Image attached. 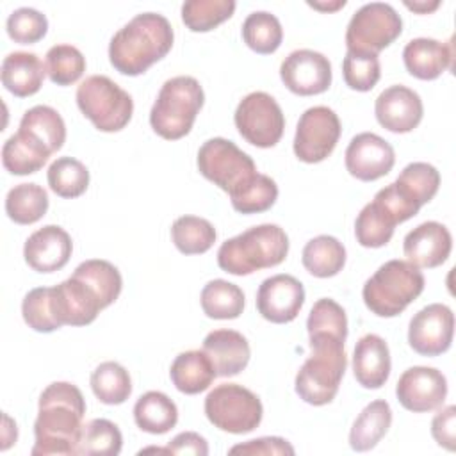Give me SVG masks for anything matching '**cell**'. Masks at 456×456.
Returning <instances> with one entry per match:
<instances>
[{
  "label": "cell",
  "mask_w": 456,
  "mask_h": 456,
  "mask_svg": "<svg viewBox=\"0 0 456 456\" xmlns=\"http://www.w3.org/2000/svg\"><path fill=\"white\" fill-rule=\"evenodd\" d=\"M196 164L200 173L228 192V196L256 175L253 159L233 141L224 137H212L205 141L198 150Z\"/></svg>",
  "instance_id": "cell-9"
},
{
  "label": "cell",
  "mask_w": 456,
  "mask_h": 456,
  "mask_svg": "<svg viewBox=\"0 0 456 456\" xmlns=\"http://www.w3.org/2000/svg\"><path fill=\"white\" fill-rule=\"evenodd\" d=\"M403 32V20L397 11L385 2L362 5L349 20L346 30L347 52L378 55L390 46Z\"/></svg>",
  "instance_id": "cell-10"
},
{
  "label": "cell",
  "mask_w": 456,
  "mask_h": 456,
  "mask_svg": "<svg viewBox=\"0 0 456 456\" xmlns=\"http://www.w3.org/2000/svg\"><path fill=\"white\" fill-rule=\"evenodd\" d=\"M18 130L41 144L50 155L59 151L66 141L64 119L50 105H34L25 110Z\"/></svg>",
  "instance_id": "cell-27"
},
{
  "label": "cell",
  "mask_w": 456,
  "mask_h": 456,
  "mask_svg": "<svg viewBox=\"0 0 456 456\" xmlns=\"http://www.w3.org/2000/svg\"><path fill=\"white\" fill-rule=\"evenodd\" d=\"M452 249V237L445 224L426 221L410 230L403 240V251L410 264L424 269L442 265Z\"/></svg>",
  "instance_id": "cell-20"
},
{
  "label": "cell",
  "mask_w": 456,
  "mask_h": 456,
  "mask_svg": "<svg viewBox=\"0 0 456 456\" xmlns=\"http://www.w3.org/2000/svg\"><path fill=\"white\" fill-rule=\"evenodd\" d=\"M392 424V408L385 399L369 403L354 419L349 431V445L356 452L370 451L387 435Z\"/></svg>",
  "instance_id": "cell-28"
},
{
  "label": "cell",
  "mask_w": 456,
  "mask_h": 456,
  "mask_svg": "<svg viewBox=\"0 0 456 456\" xmlns=\"http://www.w3.org/2000/svg\"><path fill=\"white\" fill-rule=\"evenodd\" d=\"M242 39L253 52L267 55L280 48L283 28L274 14L267 11H253L242 23Z\"/></svg>",
  "instance_id": "cell-37"
},
{
  "label": "cell",
  "mask_w": 456,
  "mask_h": 456,
  "mask_svg": "<svg viewBox=\"0 0 456 456\" xmlns=\"http://www.w3.org/2000/svg\"><path fill=\"white\" fill-rule=\"evenodd\" d=\"M278 198L276 182L262 173H256L248 183L230 194L232 207L240 214H260L269 210Z\"/></svg>",
  "instance_id": "cell-44"
},
{
  "label": "cell",
  "mask_w": 456,
  "mask_h": 456,
  "mask_svg": "<svg viewBox=\"0 0 456 456\" xmlns=\"http://www.w3.org/2000/svg\"><path fill=\"white\" fill-rule=\"evenodd\" d=\"M77 105L100 132L123 130L134 114L132 96L105 75H91L80 82Z\"/></svg>",
  "instance_id": "cell-7"
},
{
  "label": "cell",
  "mask_w": 456,
  "mask_h": 456,
  "mask_svg": "<svg viewBox=\"0 0 456 456\" xmlns=\"http://www.w3.org/2000/svg\"><path fill=\"white\" fill-rule=\"evenodd\" d=\"M71 251L73 242L69 233L57 224H46L36 230L23 246L25 262L37 273L62 269L69 262Z\"/></svg>",
  "instance_id": "cell-21"
},
{
  "label": "cell",
  "mask_w": 456,
  "mask_h": 456,
  "mask_svg": "<svg viewBox=\"0 0 456 456\" xmlns=\"http://www.w3.org/2000/svg\"><path fill=\"white\" fill-rule=\"evenodd\" d=\"M310 356L299 367L296 394L308 404L322 406L335 399L347 367L344 342L328 337H308Z\"/></svg>",
  "instance_id": "cell-4"
},
{
  "label": "cell",
  "mask_w": 456,
  "mask_h": 456,
  "mask_svg": "<svg viewBox=\"0 0 456 456\" xmlns=\"http://www.w3.org/2000/svg\"><path fill=\"white\" fill-rule=\"evenodd\" d=\"M378 123L394 134H406L419 126L424 114L420 96L406 86H390L379 93L374 103Z\"/></svg>",
  "instance_id": "cell-19"
},
{
  "label": "cell",
  "mask_w": 456,
  "mask_h": 456,
  "mask_svg": "<svg viewBox=\"0 0 456 456\" xmlns=\"http://www.w3.org/2000/svg\"><path fill=\"white\" fill-rule=\"evenodd\" d=\"M50 189L61 198H78L89 185L87 167L73 157L55 159L46 173Z\"/></svg>",
  "instance_id": "cell-40"
},
{
  "label": "cell",
  "mask_w": 456,
  "mask_h": 456,
  "mask_svg": "<svg viewBox=\"0 0 456 456\" xmlns=\"http://www.w3.org/2000/svg\"><path fill=\"white\" fill-rule=\"evenodd\" d=\"M394 219L376 203H367L354 221V235L363 248L387 246L394 235Z\"/></svg>",
  "instance_id": "cell-39"
},
{
  "label": "cell",
  "mask_w": 456,
  "mask_h": 456,
  "mask_svg": "<svg viewBox=\"0 0 456 456\" xmlns=\"http://www.w3.org/2000/svg\"><path fill=\"white\" fill-rule=\"evenodd\" d=\"M175 41L169 20L159 12L135 14L109 43V61L116 71L128 77L144 73L164 59Z\"/></svg>",
  "instance_id": "cell-2"
},
{
  "label": "cell",
  "mask_w": 456,
  "mask_h": 456,
  "mask_svg": "<svg viewBox=\"0 0 456 456\" xmlns=\"http://www.w3.org/2000/svg\"><path fill=\"white\" fill-rule=\"evenodd\" d=\"M342 126L337 112L326 105L306 109L296 125L294 153L301 162L317 164L328 159L340 137Z\"/></svg>",
  "instance_id": "cell-12"
},
{
  "label": "cell",
  "mask_w": 456,
  "mask_h": 456,
  "mask_svg": "<svg viewBox=\"0 0 456 456\" xmlns=\"http://www.w3.org/2000/svg\"><path fill=\"white\" fill-rule=\"evenodd\" d=\"M216 228L210 221L198 216H180L171 226V239L183 255L207 253L216 242Z\"/></svg>",
  "instance_id": "cell-34"
},
{
  "label": "cell",
  "mask_w": 456,
  "mask_h": 456,
  "mask_svg": "<svg viewBox=\"0 0 456 456\" xmlns=\"http://www.w3.org/2000/svg\"><path fill=\"white\" fill-rule=\"evenodd\" d=\"M372 201H376L394 219L395 224L411 219L420 210V207L413 203L395 183L379 189Z\"/></svg>",
  "instance_id": "cell-49"
},
{
  "label": "cell",
  "mask_w": 456,
  "mask_h": 456,
  "mask_svg": "<svg viewBox=\"0 0 456 456\" xmlns=\"http://www.w3.org/2000/svg\"><path fill=\"white\" fill-rule=\"evenodd\" d=\"M205 415L217 429L244 435L260 426L264 408L256 394L237 383H221L205 397Z\"/></svg>",
  "instance_id": "cell-8"
},
{
  "label": "cell",
  "mask_w": 456,
  "mask_h": 456,
  "mask_svg": "<svg viewBox=\"0 0 456 456\" xmlns=\"http://www.w3.org/2000/svg\"><path fill=\"white\" fill-rule=\"evenodd\" d=\"M419 207L429 203L440 187V173L428 162L408 164L394 182Z\"/></svg>",
  "instance_id": "cell-42"
},
{
  "label": "cell",
  "mask_w": 456,
  "mask_h": 456,
  "mask_svg": "<svg viewBox=\"0 0 456 456\" xmlns=\"http://www.w3.org/2000/svg\"><path fill=\"white\" fill-rule=\"evenodd\" d=\"M395 395L401 406L408 411H433L440 408L447 397V379L435 367L415 365L399 376Z\"/></svg>",
  "instance_id": "cell-15"
},
{
  "label": "cell",
  "mask_w": 456,
  "mask_h": 456,
  "mask_svg": "<svg viewBox=\"0 0 456 456\" xmlns=\"http://www.w3.org/2000/svg\"><path fill=\"white\" fill-rule=\"evenodd\" d=\"M45 68L48 78L57 86L75 84L86 71V57L77 46L53 45L46 52Z\"/></svg>",
  "instance_id": "cell-45"
},
{
  "label": "cell",
  "mask_w": 456,
  "mask_h": 456,
  "mask_svg": "<svg viewBox=\"0 0 456 456\" xmlns=\"http://www.w3.org/2000/svg\"><path fill=\"white\" fill-rule=\"evenodd\" d=\"M454 46L433 37H415L406 43L403 61L408 73L419 80H435L452 68Z\"/></svg>",
  "instance_id": "cell-22"
},
{
  "label": "cell",
  "mask_w": 456,
  "mask_h": 456,
  "mask_svg": "<svg viewBox=\"0 0 456 456\" xmlns=\"http://www.w3.org/2000/svg\"><path fill=\"white\" fill-rule=\"evenodd\" d=\"M9 37L20 45H34L46 36L48 20L43 12L32 7H20L12 11L5 21Z\"/></svg>",
  "instance_id": "cell-48"
},
{
  "label": "cell",
  "mask_w": 456,
  "mask_h": 456,
  "mask_svg": "<svg viewBox=\"0 0 456 456\" xmlns=\"http://www.w3.org/2000/svg\"><path fill=\"white\" fill-rule=\"evenodd\" d=\"M91 388L100 403L123 404L132 394V379L118 362H103L91 374Z\"/></svg>",
  "instance_id": "cell-36"
},
{
  "label": "cell",
  "mask_w": 456,
  "mask_h": 456,
  "mask_svg": "<svg viewBox=\"0 0 456 456\" xmlns=\"http://www.w3.org/2000/svg\"><path fill=\"white\" fill-rule=\"evenodd\" d=\"M203 314L210 319H237L244 310V292L226 280H210L200 296Z\"/></svg>",
  "instance_id": "cell-32"
},
{
  "label": "cell",
  "mask_w": 456,
  "mask_h": 456,
  "mask_svg": "<svg viewBox=\"0 0 456 456\" xmlns=\"http://www.w3.org/2000/svg\"><path fill=\"white\" fill-rule=\"evenodd\" d=\"M454 422H456V406H452V404L440 410L431 420V435H433L435 442L447 451H454V447H456Z\"/></svg>",
  "instance_id": "cell-51"
},
{
  "label": "cell",
  "mask_w": 456,
  "mask_h": 456,
  "mask_svg": "<svg viewBox=\"0 0 456 456\" xmlns=\"http://www.w3.org/2000/svg\"><path fill=\"white\" fill-rule=\"evenodd\" d=\"M308 337H328L346 342L347 317L346 310L331 297H321L314 303L306 319Z\"/></svg>",
  "instance_id": "cell-43"
},
{
  "label": "cell",
  "mask_w": 456,
  "mask_h": 456,
  "mask_svg": "<svg viewBox=\"0 0 456 456\" xmlns=\"http://www.w3.org/2000/svg\"><path fill=\"white\" fill-rule=\"evenodd\" d=\"M203 103L205 93L194 77H173L162 84L157 94L150 110V125L162 139H182L191 132Z\"/></svg>",
  "instance_id": "cell-6"
},
{
  "label": "cell",
  "mask_w": 456,
  "mask_h": 456,
  "mask_svg": "<svg viewBox=\"0 0 456 456\" xmlns=\"http://www.w3.org/2000/svg\"><path fill=\"white\" fill-rule=\"evenodd\" d=\"M239 134L256 148H273L285 130V116L280 103L264 91L246 94L233 114Z\"/></svg>",
  "instance_id": "cell-11"
},
{
  "label": "cell",
  "mask_w": 456,
  "mask_h": 456,
  "mask_svg": "<svg viewBox=\"0 0 456 456\" xmlns=\"http://www.w3.org/2000/svg\"><path fill=\"white\" fill-rule=\"evenodd\" d=\"M123 435L119 428L107 419H93L82 428L77 454L116 456L121 452Z\"/></svg>",
  "instance_id": "cell-38"
},
{
  "label": "cell",
  "mask_w": 456,
  "mask_h": 456,
  "mask_svg": "<svg viewBox=\"0 0 456 456\" xmlns=\"http://www.w3.org/2000/svg\"><path fill=\"white\" fill-rule=\"evenodd\" d=\"M203 351L217 376H237L249 363L251 349L246 337L235 330H214L203 338Z\"/></svg>",
  "instance_id": "cell-24"
},
{
  "label": "cell",
  "mask_w": 456,
  "mask_h": 456,
  "mask_svg": "<svg viewBox=\"0 0 456 456\" xmlns=\"http://www.w3.org/2000/svg\"><path fill=\"white\" fill-rule=\"evenodd\" d=\"M73 276L84 280L100 297L103 308L110 306L121 294L123 278L118 267L107 260L91 258L77 265Z\"/></svg>",
  "instance_id": "cell-35"
},
{
  "label": "cell",
  "mask_w": 456,
  "mask_h": 456,
  "mask_svg": "<svg viewBox=\"0 0 456 456\" xmlns=\"http://www.w3.org/2000/svg\"><path fill=\"white\" fill-rule=\"evenodd\" d=\"M289 253V237L278 224H258L224 240L217 249V265L233 276L280 265Z\"/></svg>",
  "instance_id": "cell-3"
},
{
  "label": "cell",
  "mask_w": 456,
  "mask_h": 456,
  "mask_svg": "<svg viewBox=\"0 0 456 456\" xmlns=\"http://www.w3.org/2000/svg\"><path fill=\"white\" fill-rule=\"evenodd\" d=\"M346 169L362 182H374L388 175L395 164V151L388 141L372 132L351 139L344 155Z\"/></svg>",
  "instance_id": "cell-17"
},
{
  "label": "cell",
  "mask_w": 456,
  "mask_h": 456,
  "mask_svg": "<svg viewBox=\"0 0 456 456\" xmlns=\"http://www.w3.org/2000/svg\"><path fill=\"white\" fill-rule=\"evenodd\" d=\"M422 271L408 260H388L363 283L365 306L378 317H395L424 290Z\"/></svg>",
  "instance_id": "cell-5"
},
{
  "label": "cell",
  "mask_w": 456,
  "mask_h": 456,
  "mask_svg": "<svg viewBox=\"0 0 456 456\" xmlns=\"http://www.w3.org/2000/svg\"><path fill=\"white\" fill-rule=\"evenodd\" d=\"M21 315L28 328L39 333H52L61 328L57 321L52 287H36L28 290L21 301Z\"/></svg>",
  "instance_id": "cell-46"
},
{
  "label": "cell",
  "mask_w": 456,
  "mask_h": 456,
  "mask_svg": "<svg viewBox=\"0 0 456 456\" xmlns=\"http://www.w3.org/2000/svg\"><path fill=\"white\" fill-rule=\"evenodd\" d=\"M45 75L46 68L34 52H11L2 61V84L18 98L36 94Z\"/></svg>",
  "instance_id": "cell-25"
},
{
  "label": "cell",
  "mask_w": 456,
  "mask_h": 456,
  "mask_svg": "<svg viewBox=\"0 0 456 456\" xmlns=\"http://www.w3.org/2000/svg\"><path fill=\"white\" fill-rule=\"evenodd\" d=\"M454 335V314L447 305L431 303L420 308L410 321L408 344L422 356H438L451 347Z\"/></svg>",
  "instance_id": "cell-13"
},
{
  "label": "cell",
  "mask_w": 456,
  "mask_h": 456,
  "mask_svg": "<svg viewBox=\"0 0 456 456\" xmlns=\"http://www.w3.org/2000/svg\"><path fill=\"white\" fill-rule=\"evenodd\" d=\"M342 75L347 87L360 93L370 91L381 77L379 59L372 53L347 52L342 61Z\"/></svg>",
  "instance_id": "cell-47"
},
{
  "label": "cell",
  "mask_w": 456,
  "mask_h": 456,
  "mask_svg": "<svg viewBox=\"0 0 456 456\" xmlns=\"http://www.w3.org/2000/svg\"><path fill=\"white\" fill-rule=\"evenodd\" d=\"M404 5L408 7V9H411V11H415V12H419V14H428V12H431V11H435L438 5H440V2L438 0H435V2H404Z\"/></svg>",
  "instance_id": "cell-54"
},
{
  "label": "cell",
  "mask_w": 456,
  "mask_h": 456,
  "mask_svg": "<svg viewBox=\"0 0 456 456\" xmlns=\"http://www.w3.org/2000/svg\"><path fill=\"white\" fill-rule=\"evenodd\" d=\"M52 299L61 326L91 324L103 310L98 294L84 280L73 274L59 285L52 287Z\"/></svg>",
  "instance_id": "cell-18"
},
{
  "label": "cell",
  "mask_w": 456,
  "mask_h": 456,
  "mask_svg": "<svg viewBox=\"0 0 456 456\" xmlns=\"http://www.w3.org/2000/svg\"><path fill=\"white\" fill-rule=\"evenodd\" d=\"M84 413L86 399L77 385L68 381L50 383L39 395V410L34 422L36 444L30 454H77Z\"/></svg>",
  "instance_id": "cell-1"
},
{
  "label": "cell",
  "mask_w": 456,
  "mask_h": 456,
  "mask_svg": "<svg viewBox=\"0 0 456 456\" xmlns=\"http://www.w3.org/2000/svg\"><path fill=\"white\" fill-rule=\"evenodd\" d=\"M310 7L314 9H319V11H335L338 7H344L346 5V0H338V2H333V4H319V2H308Z\"/></svg>",
  "instance_id": "cell-55"
},
{
  "label": "cell",
  "mask_w": 456,
  "mask_h": 456,
  "mask_svg": "<svg viewBox=\"0 0 456 456\" xmlns=\"http://www.w3.org/2000/svg\"><path fill=\"white\" fill-rule=\"evenodd\" d=\"M280 77L285 87L297 96L321 94L331 86V62L321 52L308 48L294 50L283 59Z\"/></svg>",
  "instance_id": "cell-14"
},
{
  "label": "cell",
  "mask_w": 456,
  "mask_h": 456,
  "mask_svg": "<svg viewBox=\"0 0 456 456\" xmlns=\"http://www.w3.org/2000/svg\"><path fill=\"white\" fill-rule=\"evenodd\" d=\"M48 210V194L37 183H18L5 196V212L18 224L37 223Z\"/></svg>",
  "instance_id": "cell-33"
},
{
  "label": "cell",
  "mask_w": 456,
  "mask_h": 456,
  "mask_svg": "<svg viewBox=\"0 0 456 456\" xmlns=\"http://www.w3.org/2000/svg\"><path fill=\"white\" fill-rule=\"evenodd\" d=\"M134 420L139 429L150 435H164L176 426L178 408L166 394L150 390L137 399L134 406Z\"/></svg>",
  "instance_id": "cell-29"
},
{
  "label": "cell",
  "mask_w": 456,
  "mask_h": 456,
  "mask_svg": "<svg viewBox=\"0 0 456 456\" xmlns=\"http://www.w3.org/2000/svg\"><path fill=\"white\" fill-rule=\"evenodd\" d=\"M390 349L376 333L363 335L353 351V372L363 388H381L390 376Z\"/></svg>",
  "instance_id": "cell-23"
},
{
  "label": "cell",
  "mask_w": 456,
  "mask_h": 456,
  "mask_svg": "<svg viewBox=\"0 0 456 456\" xmlns=\"http://www.w3.org/2000/svg\"><path fill=\"white\" fill-rule=\"evenodd\" d=\"M16 438H18L16 422L7 413H4V431H2V445H0V449L7 451L12 444H16Z\"/></svg>",
  "instance_id": "cell-53"
},
{
  "label": "cell",
  "mask_w": 456,
  "mask_h": 456,
  "mask_svg": "<svg viewBox=\"0 0 456 456\" xmlns=\"http://www.w3.org/2000/svg\"><path fill=\"white\" fill-rule=\"evenodd\" d=\"M167 454H196V456H207L208 454V444L207 440L194 433V431H183L178 433L167 445Z\"/></svg>",
  "instance_id": "cell-52"
},
{
  "label": "cell",
  "mask_w": 456,
  "mask_h": 456,
  "mask_svg": "<svg viewBox=\"0 0 456 456\" xmlns=\"http://www.w3.org/2000/svg\"><path fill=\"white\" fill-rule=\"evenodd\" d=\"M216 376L217 372L214 369V363L203 349H191L180 353L173 360L169 369V378L175 388L187 395H194L207 390L216 379Z\"/></svg>",
  "instance_id": "cell-26"
},
{
  "label": "cell",
  "mask_w": 456,
  "mask_h": 456,
  "mask_svg": "<svg viewBox=\"0 0 456 456\" xmlns=\"http://www.w3.org/2000/svg\"><path fill=\"white\" fill-rule=\"evenodd\" d=\"M305 305L303 283L292 274L265 278L256 290L258 314L274 324L292 322Z\"/></svg>",
  "instance_id": "cell-16"
},
{
  "label": "cell",
  "mask_w": 456,
  "mask_h": 456,
  "mask_svg": "<svg viewBox=\"0 0 456 456\" xmlns=\"http://www.w3.org/2000/svg\"><path fill=\"white\" fill-rule=\"evenodd\" d=\"M230 454H249V456H271V454H294V447L281 436H262L255 440H248L244 444L233 445Z\"/></svg>",
  "instance_id": "cell-50"
},
{
  "label": "cell",
  "mask_w": 456,
  "mask_h": 456,
  "mask_svg": "<svg viewBox=\"0 0 456 456\" xmlns=\"http://www.w3.org/2000/svg\"><path fill=\"white\" fill-rule=\"evenodd\" d=\"M233 0H187L182 4V21L192 32H208L232 18Z\"/></svg>",
  "instance_id": "cell-41"
},
{
  "label": "cell",
  "mask_w": 456,
  "mask_h": 456,
  "mask_svg": "<svg viewBox=\"0 0 456 456\" xmlns=\"http://www.w3.org/2000/svg\"><path fill=\"white\" fill-rule=\"evenodd\" d=\"M48 159L50 153L20 130L2 146V164L11 175H32L39 171Z\"/></svg>",
  "instance_id": "cell-31"
},
{
  "label": "cell",
  "mask_w": 456,
  "mask_h": 456,
  "mask_svg": "<svg viewBox=\"0 0 456 456\" xmlns=\"http://www.w3.org/2000/svg\"><path fill=\"white\" fill-rule=\"evenodd\" d=\"M301 262L315 278H331L346 265V248L331 235H317L305 244Z\"/></svg>",
  "instance_id": "cell-30"
}]
</instances>
